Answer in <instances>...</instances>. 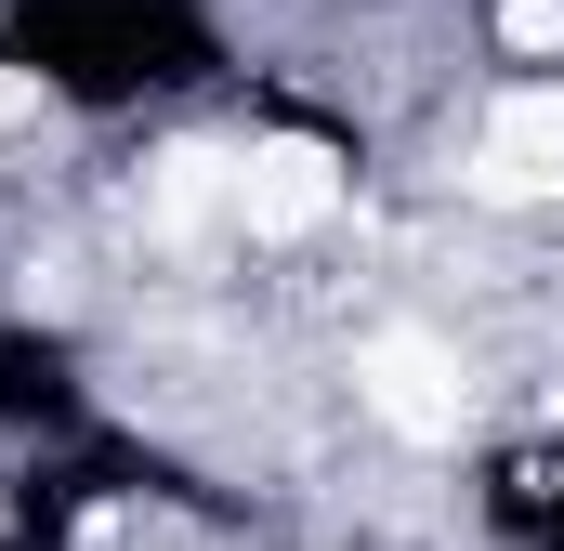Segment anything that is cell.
Segmentation results:
<instances>
[{"label":"cell","instance_id":"1","mask_svg":"<svg viewBox=\"0 0 564 551\" xmlns=\"http://www.w3.org/2000/svg\"><path fill=\"white\" fill-rule=\"evenodd\" d=\"M355 224V158L302 119H263V132H224V237L250 250H315Z\"/></svg>","mask_w":564,"mask_h":551},{"label":"cell","instance_id":"4","mask_svg":"<svg viewBox=\"0 0 564 551\" xmlns=\"http://www.w3.org/2000/svg\"><path fill=\"white\" fill-rule=\"evenodd\" d=\"M40 132H53V79H40V66H0V158L40 144Z\"/></svg>","mask_w":564,"mask_h":551},{"label":"cell","instance_id":"3","mask_svg":"<svg viewBox=\"0 0 564 551\" xmlns=\"http://www.w3.org/2000/svg\"><path fill=\"white\" fill-rule=\"evenodd\" d=\"M459 197L473 210H564V66L486 79V106L459 132Z\"/></svg>","mask_w":564,"mask_h":551},{"label":"cell","instance_id":"2","mask_svg":"<svg viewBox=\"0 0 564 551\" xmlns=\"http://www.w3.org/2000/svg\"><path fill=\"white\" fill-rule=\"evenodd\" d=\"M355 420L394 433V446H421V460H446V446L473 433V355H459L446 328H421V315L368 328V342H355Z\"/></svg>","mask_w":564,"mask_h":551}]
</instances>
